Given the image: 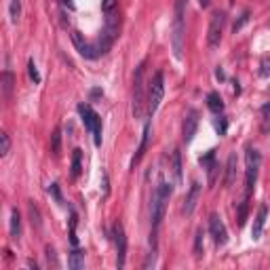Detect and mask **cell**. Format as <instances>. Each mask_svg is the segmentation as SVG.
<instances>
[{"mask_svg":"<svg viewBox=\"0 0 270 270\" xmlns=\"http://www.w3.org/2000/svg\"><path fill=\"white\" fill-rule=\"evenodd\" d=\"M119 0H101V11L106 13V15H110V13H114V9H117Z\"/></svg>","mask_w":270,"mask_h":270,"instance_id":"d4e9b609","label":"cell"},{"mask_svg":"<svg viewBox=\"0 0 270 270\" xmlns=\"http://www.w3.org/2000/svg\"><path fill=\"white\" fill-rule=\"evenodd\" d=\"M72 43H74L76 51H79V53H81L83 57H87V59H95V57H99L97 47L91 45V43H87L81 32H72Z\"/></svg>","mask_w":270,"mask_h":270,"instance_id":"30bf717a","label":"cell"},{"mask_svg":"<svg viewBox=\"0 0 270 270\" xmlns=\"http://www.w3.org/2000/svg\"><path fill=\"white\" fill-rule=\"evenodd\" d=\"M9 15H11V21H13V23L19 21V15H21V0H11Z\"/></svg>","mask_w":270,"mask_h":270,"instance_id":"7402d4cb","label":"cell"},{"mask_svg":"<svg viewBox=\"0 0 270 270\" xmlns=\"http://www.w3.org/2000/svg\"><path fill=\"white\" fill-rule=\"evenodd\" d=\"M186 3L188 0H175V13H173V28H171V47H173V55L177 59L184 57V41H186Z\"/></svg>","mask_w":270,"mask_h":270,"instance_id":"6da1fadb","label":"cell"},{"mask_svg":"<svg viewBox=\"0 0 270 270\" xmlns=\"http://www.w3.org/2000/svg\"><path fill=\"white\" fill-rule=\"evenodd\" d=\"M247 19H249V13H243V17H241V21H239V23H235V32H237V30H241V28H243V25H245V23H247Z\"/></svg>","mask_w":270,"mask_h":270,"instance_id":"d6a6232c","label":"cell"},{"mask_svg":"<svg viewBox=\"0 0 270 270\" xmlns=\"http://www.w3.org/2000/svg\"><path fill=\"white\" fill-rule=\"evenodd\" d=\"M81 171H83V150L76 148L72 152V177L76 179V177L81 175Z\"/></svg>","mask_w":270,"mask_h":270,"instance_id":"d6986e66","label":"cell"},{"mask_svg":"<svg viewBox=\"0 0 270 270\" xmlns=\"http://www.w3.org/2000/svg\"><path fill=\"white\" fill-rule=\"evenodd\" d=\"M199 5H201L203 9H207V7L211 5V0H199Z\"/></svg>","mask_w":270,"mask_h":270,"instance_id":"836d02e7","label":"cell"},{"mask_svg":"<svg viewBox=\"0 0 270 270\" xmlns=\"http://www.w3.org/2000/svg\"><path fill=\"white\" fill-rule=\"evenodd\" d=\"M195 253H203V230H197V239H195Z\"/></svg>","mask_w":270,"mask_h":270,"instance_id":"f1b7e54d","label":"cell"},{"mask_svg":"<svg viewBox=\"0 0 270 270\" xmlns=\"http://www.w3.org/2000/svg\"><path fill=\"white\" fill-rule=\"evenodd\" d=\"M51 152H53L55 157L61 154V131H59V127L53 131V135H51Z\"/></svg>","mask_w":270,"mask_h":270,"instance_id":"44dd1931","label":"cell"},{"mask_svg":"<svg viewBox=\"0 0 270 270\" xmlns=\"http://www.w3.org/2000/svg\"><path fill=\"white\" fill-rule=\"evenodd\" d=\"M49 192H51V195H53V199H55L57 203H63V197H61V192H59V186H57V184H51Z\"/></svg>","mask_w":270,"mask_h":270,"instance_id":"f546056e","label":"cell"},{"mask_svg":"<svg viewBox=\"0 0 270 270\" xmlns=\"http://www.w3.org/2000/svg\"><path fill=\"white\" fill-rule=\"evenodd\" d=\"M173 171H175L177 182H182V154H179V150L173 152Z\"/></svg>","mask_w":270,"mask_h":270,"instance_id":"603a6c76","label":"cell"},{"mask_svg":"<svg viewBox=\"0 0 270 270\" xmlns=\"http://www.w3.org/2000/svg\"><path fill=\"white\" fill-rule=\"evenodd\" d=\"M63 5H68L70 9H74V0H63Z\"/></svg>","mask_w":270,"mask_h":270,"instance_id":"e575fe53","label":"cell"},{"mask_svg":"<svg viewBox=\"0 0 270 270\" xmlns=\"http://www.w3.org/2000/svg\"><path fill=\"white\" fill-rule=\"evenodd\" d=\"M207 108L213 112V114H220L222 110H224V101H222V97H220V93H215V91H211L209 95H207Z\"/></svg>","mask_w":270,"mask_h":270,"instance_id":"e0dca14e","label":"cell"},{"mask_svg":"<svg viewBox=\"0 0 270 270\" xmlns=\"http://www.w3.org/2000/svg\"><path fill=\"white\" fill-rule=\"evenodd\" d=\"M47 258H49V264L53 262V266H59L57 260H55V251H53V247H47Z\"/></svg>","mask_w":270,"mask_h":270,"instance_id":"1f68e13d","label":"cell"},{"mask_svg":"<svg viewBox=\"0 0 270 270\" xmlns=\"http://www.w3.org/2000/svg\"><path fill=\"white\" fill-rule=\"evenodd\" d=\"M224 23H226V13H222V11L213 13L211 23H209V32H207V45L211 49L220 47V43H222V32H224Z\"/></svg>","mask_w":270,"mask_h":270,"instance_id":"52a82bcc","label":"cell"},{"mask_svg":"<svg viewBox=\"0 0 270 270\" xmlns=\"http://www.w3.org/2000/svg\"><path fill=\"white\" fill-rule=\"evenodd\" d=\"M235 173H237V154H230V157H228V165H226V179H224L226 186H233Z\"/></svg>","mask_w":270,"mask_h":270,"instance_id":"ac0fdd59","label":"cell"},{"mask_svg":"<svg viewBox=\"0 0 270 270\" xmlns=\"http://www.w3.org/2000/svg\"><path fill=\"white\" fill-rule=\"evenodd\" d=\"M245 220H247V197L241 203V209H239V226L245 224Z\"/></svg>","mask_w":270,"mask_h":270,"instance_id":"4316f807","label":"cell"},{"mask_svg":"<svg viewBox=\"0 0 270 270\" xmlns=\"http://www.w3.org/2000/svg\"><path fill=\"white\" fill-rule=\"evenodd\" d=\"M199 121H201L199 110H188L186 119H184V141L186 144H190L192 137H195V133L199 129Z\"/></svg>","mask_w":270,"mask_h":270,"instance_id":"8fae6325","label":"cell"},{"mask_svg":"<svg viewBox=\"0 0 270 270\" xmlns=\"http://www.w3.org/2000/svg\"><path fill=\"white\" fill-rule=\"evenodd\" d=\"M260 167H262V154L249 146L245 152V190H247V197L251 195L255 182H258Z\"/></svg>","mask_w":270,"mask_h":270,"instance_id":"277c9868","label":"cell"},{"mask_svg":"<svg viewBox=\"0 0 270 270\" xmlns=\"http://www.w3.org/2000/svg\"><path fill=\"white\" fill-rule=\"evenodd\" d=\"M13 87H15V74L5 70L3 74H0V91H3L9 97L13 93Z\"/></svg>","mask_w":270,"mask_h":270,"instance_id":"9a60e30c","label":"cell"},{"mask_svg":"<svg viewBox=\"0 0 270 270\" xmlns=\"http://www.w3.org/2000/svg\"><path fill=\"white\" fill-rule=\"evenodd\" d=\"M209 233L215 241V245H224V243L228 241V233H226V226L222 222V217L217 213H211L209 217Z\"/></svg>","mask_w":270,"mask_h":270,"instance_id":"9c48e42d","label":"cell"},{"mask_svg":"<svg viewBox=\"0 0 270 270\" xmlns=\"http://www.w3.org/2000/svg\"><path fill=\"white\" fill-rule=\"evenodd\" d=\"M268 110H270V106L264 104L262 106V133H268Z\"/></svg>","mask_w":270,"mask_h":270,"instance_id":"83f0119b","label":"cell"},{"mask_svg":"<svg viewBox=\"0 0 270 270\" xmlns=\"http://www.w3.org/2000/svg\"><path fill=\"white\" fill-rule=\"evenodd\" d=\"M163 97H165V74L163 72H157V74L152 76L150 87H148V101H146V114H148V119H152L154 114H157Z\"/></svg>","mask_w":270,"mask_h":270,"instance_id":"3957f363","label":"cell"},{"mask_svg":"<svg viewBox=\"0 0 270 270\" xmlns=\"http://www.w3.org/2000/svg\"><path fill=\"white\" fill-rule=\"evenodd\" d=\"M114 243H117V266L125 268V258H127V237L125 228L121 222L114 224Z\"/></svg>","mask_w":270,"mask_h":270,"instance_id":"ba28073f","label":"cell"},{"mask_svg":"<svg viewBox=\"0 0 270 270\" xmlns=\"http://www.w3.org/2000/svg\"><path fill=\"white\" fill-rule=\"evenodd\" d=\"M150 131H152V125H150V121L144 125V133H141V144H139V148H137V152H135V157H133V161H131V167H135L139 161H141V157L146 154V148H148V141H150Z\"/></svg>","mask_w":270,"mask_h":270,"instance_id":"5bb4252c","label":"cell"},{"mask_svg":"<svg viewBox=\"0 0 270 270\" xmlns=\"http://www.w3.org/2000/svg\"><path fill=\"white\" fill-rule=\"evenodd\" d=\"M266 217H268V207L266 205H260V209H258V215H255V220H253V228H251V237L253 241H258L264 233V224H266Z\"/></svg>","mask_w":270,"mask_h":270,"instance_id":"4fadbf2b","label":"cell"},{"mask_svg":"<svg viewBox=\"0 0 270 270\" xmlns=\"http://www.w3.org/2000/svg\"><path fill=\"white\" fill-rule=\"evenodd\" d=\"M171 192L173 186L169 182H159V186L154 188V195H152V205H150V215H152V230H159L163 217H165V209H167V203L171 199Z\"/></svg>","mask_w":270,"mask_h":270,"instance_id":"7a4b0ae2","label":"cell"},{"mask_svg":"<svg viewBox=\"0 0 270 270\" xmlns=\"http://www.w3.org/2000/svg\"><path fill=\"white\" fill-rule=\"evenodd\" d=\"M9 150H11V137L7 133H0V159L7 157Z\"/></svg>","mask_w":270,"mask_h":270,"instance_id":"cb8c5ba5","label":"cell"},{"mask_svg":"<svg viewBox=\"0 0 270 270\" xmlns=\"http://www.w3.org/2000/svg\"><path fill=\"white\" fill-rule=\"evenodd\" d=\"M144 72H146V61H141L137 70H135V79H133V114L135 119L144 117Z\"/></svg>","mask_w":270,"mask_h":270,"instance_id":"5b68a950","label":"cell"},{"mask_svg":"<svg viewBox=\"0 0 270 270\" xmlns=\"http://www.w3.org/2000/svg\"><path fill=\"white\" fill-rule=\"evenodd\" d=\"M21 237V215L17 209L11 211V239H19Z\"/></svg>","mask_w":270,"mask_h":270,"instance_id":"2e32d148","label":"cell"},{"mask_svg":"<svg viewBox=\"0 0 270 270\" xmlns=\"http://www.w3.org/2000/svg\"><path fill=\"white\" fill-rule=\"evenodd\" d=\"M199 199H201V184L195 182V184L190 186L188 195H186V203H184V213H186V215H192V213H195Z\"/></svg>","mask_w":270,"mask_h":270,"instance_id":"7c38bea8","label":"cell"},{"mask_svg":"<svg viewBox=\"0 0 270 270\" xmlns=\"http://www.w3.org/2000/svg\"><path fill=\"white\" fill-rule=\"evenodd\" d=\"M68 266L72 268V270H81V268H85V253L83 251H72L70 253V258H68Z\"/></svg>","mask_w":270,"mask_h":270,"instance_id":"ffe728a7","label":"cell"},{"mask_svg":"<svg viewBox=\"0 0 270 270\" xmlns=\"http://www.w3.org/2000/svg\"><path fill=\"white\" fill-rule=\"evenodd\" d=\"M226 129H228V123H226V119L215 121V131H217V133H220V135H224V133H226Z\"/></svg>","mask_w":270,"mask_h":270,"instance_id":"4dcf8cb0","label":"cell"},{"mask_svg":"<svg viewBox=\"0 0 270 270\" xmlns=\"http://www.w3.org/2000/svg\"><path fill=\"white\" fill-rule=\"evenodd\" d=\"M28 72H30L32 81H34L36 85L41 83V74H38V70H36V63H34V59H30V61H28Z\"/></svg>","mask_w":270,"mask_h":270,"instance_id":"484cf974","label":"cell"},{"mask_svg":"<svg viewBox=\"0 0 270 270\" xmlns=\"http://www.w3.org/2000/svg\"><path fill=\"white\" fill-rule=\"evenodd\" d=\"M79 114H81L85 127L93 133L95 146H101V119H99V114L91 106H89V104H81L79 106Z\"/></svg>","mask_w":270,"mask_h":270,"instance_id":"8992f818","label":"cell"}]
</instances>
